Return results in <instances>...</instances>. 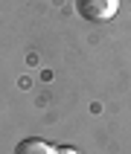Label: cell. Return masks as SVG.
<instances>
[{
    "label": "cell",
    "instance_id": "1",
    "mask_svg": "<svg viewBox=\"0 0 131 154\" xmlns=\"http://www.w3.org/2000/svg\"><path fill=\"white\" fill-rule=\"evenodd\" d=\"M120 9V0H76V12L87 23H105Z\"/></svg>",
    "mask_w": 131,
    "mask_h": 154
},
{
    "label": "cell",
    "instance_id": "2",
    "mask_svg": "<svg viewBox=\"0 0 131 154\" xmlns=\"http://www.w3.org/2000/svg\"><path fill=\"white\" fill-rule=\"evenodd\" d=\"M15 154H55L44 140H35V137H26L15 146Z\"/></svg>",
    "mask_w": 131,
    "mask_h": 154
},
{
    "label": "cell",
    "instance_id": "3",
    "mask_svg": "<svg viewBox=\"0 0 131 154\" xmlns=\"http://www.w3.org/2000/svg\"><path fill=\"white\" fill-rule=\"evenodd\" d=\"M55 154H79L76 148H55Z\"/></svg>",
    "mask_w": 131,
    "mask_h": 154
}]
</instances>
